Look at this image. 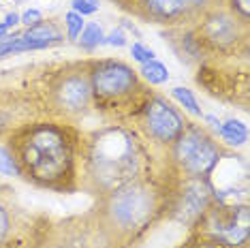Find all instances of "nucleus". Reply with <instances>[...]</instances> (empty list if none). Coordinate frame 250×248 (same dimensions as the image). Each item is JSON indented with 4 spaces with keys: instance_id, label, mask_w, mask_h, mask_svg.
<instances>
[{
    "instance_id": "1",
    "label": "nucleus",
    "mask_w": 250,
    "mask_h": 248,
    "mask_svg": "<svg viewBox=\"0 0 250 248\" xmlns=\"http://www.w3.org/2000/svg\"><path fill=\"white\" fill-rule=\"evenodd\" d=\"M163 171V156L128 122H105L82 131L79 190L99 199L135 178Z\"/></svg>"
},
{
    "instance_id": "2",
    "label": "nucleus",
    "mask_w": 250,
    "mask_h": 248,
    "mask_svg": "<svg viewBox=\"0 0 250 248\" xmlns=\"http://www.w3.org/2000/svg\"><path fill=\"white\" fill-rule=\"evenodd\" d=\"M4 142L20 167V180L49 193H79V126L37 118L15 128Z\"/></svg>"
},
{
    "instance_id": "3",
    "label": "nucleus",
    "mask_w": 250,
    "mask_h": 248,
    "mask_svg": "<svg viewBox=\"0 0 250 248\" xmlns=\"http://www.w3.org/2000/svg\"><path fill=\"white\" fill-rule=\"evenodd\" d=\"M169 184L165 171L135 178L94 199L90 216L103 233L107 248H139L147 235L167 221Z\"/></svg>"
},
{
    "instance_id": "4",
    "label": "nucleus",
    "mask_w": 250,
    "mask_h": 248,
    "mask_svg": "<svg viewBox=\"0 0 250 248\" xmlns=\"http://www.w3.org/2000/svg\"><path fill=\"white\" fill-rule=\"evenodd\" d=\"M24 83L35 97L41 118L79 126L92 114L88 58L45 64L41 73L24 77Z\"/></svg>"
},
{
    "instance_id": "5",
    "label": "nucleus",
    "mask_w": 250,
    "mask_h": 248,
    "mask_svg": "<svg viewBox=\"0 0 250 248\" xmlns=\"http://www.w3.org/2000/svg\"><path fill=\"white\" fill-rule=\"evenodd\" d=\"M88 75L92 111L105 122H130L154 92L137 69L120 58H88Z\"/></svg>"
},
{
    "instance_id": "6",
    "label": "nucleus",
    "mask_w": 250,
    "mask_h": 248,
    "mask_svg": "<svg viewBox=\"0 0 250 248\" xmlns=\"http://www.w3.org/2000/svg\"><path fill=\"white\" fill-rule=\"evenodd\" d=\"M227 148L208 124L188 120L178 139L165 150L163 171L171 178H208Z\"/></svg>"
},
{
    "instance_id": "7",
    "label": "nucleus",
    "mask_w": 250,
    "mask_h": 248,
    "mask_svg": "<svg viewBox=\"0 0 250 248\" xmlns=\"http://www.w3.org/2000/svg\"><path fill=\"white\" fill-rule=\"evenodd\" d=\"M195 35L208 60H231L250 56V24L242 21L223 4H216L199 18Z\"/></svg>"
},
{
    "instance_id": "8",
    "label": "nucleus",
    "mask_w": 250,
    "mask_h": 248,
    "mask_svg": "<svg viewBox=\"0 0 250 248\" xmlns=\"http://www.w3.org/2000/svg\"><path fill=\"white\" fill-rule=\"evenodd\" d=\"M195 82L209 97L227 105L248 111L250 99V69L248 58L231 60H208L197 66Z\"/></svg>"
},
{
    "instance_id": "9",
    "label": "nucleus",
    "mask_w": 250,
    "mask_h": 248,
    "mask_svg": "<svg viewBox=\"0 0 250 248\" xmlns=\"http://www.w3.org/2000/svg\"><path fill=\"white\" fill-rule=\"evenodd\" d=\"M186 122H188V118L184 116V111L171 99L154 90L152 97L146 101V105L141 107V111L128 124H133L135 131L144 137V142L158 156H163L165 150L184 131Z\"/></svg>"
},
{
    "instance_id": "10",
    "label": "nucleus",
    "mask_w": 250,
    "mask_h": 248,
    "mask_svg": "<svg viewBox=\"0 0 250 248\" xmlns=\"http://www.w3.org/2000/svg\"><path fill=\"white\" fill-rule=\"evenodd\" d=\"M167 176V173H165ZM169 184V206L167 221L178 223L186 229H192L201 221V216L214 204L212 186L208 178H171L167 176Z\"/></svg>"
},
{
    "instance_id": "11",
    "label": "nucleus",
    "mask_w": 250,
    "mask_h": 248,
    "mask_svg": "<svg viewBox=\"0 0 250 248\" xmlns=\"http://www.w3.org/2000/svg\"><path fill=\"white\" fill-rule=\"evenodd\" d=\"M190 231L209 233L233 248H250V206L212 204Z\"/></svg>"
},
{
    "instance_id": "12",
    "label": "nucleus",
    "mask_w": 250,
    "mask_h": 248,
    "mask_svg": "<svg viewBox=\"0 0 250 248\" xmlns=\"http://www.w3.org/2000/svg\"><path fill=\"white\" fill-rule=\"evenodd\" d=\"M216 206H248V163L235 150H227L208 176Z\"/></svg>"
},
{
    "instance_id": "13",
    "label": "nucleus",
    "mask_w": 250,
    "mask_h": 248,
    "mask_svg": "<svg viewBox=\"0 0 250 248\" xmlns=\"http://www.w3.org/2000/svg\"><path fill=\"white\" fill-rule=\"evenodd\" d=\"M41 118L39 105L24 82L0 86V142L21 124Z\"/></svg>"
},
{
    "instance_id": "14",
    "label": "nucleus",
    "mask_w": 250,
    "mask_h": 248,
    "mask_svg": "<svg viewBox=\"0 0 250 248\" xmlns=\"http://www.w3.org/2000/svg\"><path fill=\"white\" fill-rule=\"evenodd\" d=\"M37 225V216H30L15 204L11 188L0 190V248H11L28 238Z\"/></svg>"
},
{
    "instance_id": "15",
    "label": "nucleus",
    "mask_w": 250,
    "mask_h": 248,
    "mask_svg": "<svg viewBox=\"0 0 250 248\" xmlns=\"http://www.w3.org/2000/svg\"><path fill=\"white\" fill-rule=\"evenodd\" d=\"M130 15L135 20L163 28L192 24L188 0H139L137 7L130 11Z\"/></svg>"
},
{
    "instance_id": "16",
    "label": "nucleus",
    "mask_w": 250,
    "mask_h": 248,
    "mask_svg": "<svg viewBox=\"0 0 250 248\" xmlns=\"http://www.w3.org/2000/svg\"><path fill=\"white\" fill-rule=\"evenodd\" d=\"M161 37L165 39V43L171 47V52L178 56V60L184 62V64L195 66L197 69L199 64L208 62V54H206V49L201 47V43H199L192 24L163 28Z\"/></svg>"
},
{
    "instance_id": "17",
    "label": "nucleus",
    "mask_w": 250,
    "mask_h": 248,
    "mask_svg": "<svg viewBox=\"0 0 250 248\" xmlns=\"http://www.w3.org/2000/svg\"><path fill=\"white\" fill-rule=\"evenodd\" d=\"M21 39L32 45H37V49H49V47H56V45H62L66 41L64 39V30L60 28V24L56 20H41L39 24L26 28L21 32Z\"/></svg>"
},
{
    "instance_id": "18",
    "label": "nucleus",
    "mask_w": 250,
    "mask_h": 248,
    "mask_svg": "<svg viewBox=\"0 0 250 248\" xmlns=\"http://www.w3.org/2000/svg\"><path fill=\"white\" fill-rule=\"evenodd\" d=\"M216 137L227 150L242 148L248 142V126L242 120H235V118L220 120V124L216 126Z\"/></svg>"
},
{
    "instance_id": "19",
    "label": "nucleus",
    "mask_w": 250,
    "mask_h": 248,
    "mask_svg": "<svg viewBox=\"0 0 250 248\" xmlns=\"http://www.w3.org/2000/svg\"><path fill=\"white\" fill-rule=\"evenodd\" d=\"M103 39H105L103 26H101L99 21H86V26H83L82 35L77 37L75 43L79 45L82 52L92 54V52H96V49L101 47V45H103Z\"/></svg>"
},
{
    "instance_id": "20",
    "label": "nucleus",
    "mask_w": 250,
    "mask_h": 248,
    "mask_svg": "<svg viewBox=\"0 0 250 248\" xmlns=\"http://www.w3.org/2000/svg\"><path fill=\"white\" fill-rule=\"evenodd\" d=\"M137 73L150 88L165 86V83L169 82V77H171L169 75V69L158 60H150V62H146V64H141L137 69Z\"/></svg>"
},
{
    "instance_id": "21",
    "label": "nucleus",
    "mask_w": 250,
    "mask_h": 248,
    "mask_svg": "<svg viewBox=\"0 0 250 248\" xmlns=\"http://www.w3.org/2000/svg\"><path fill=\"white\" fill-rule=\"evenodd\" d=\"M171 101L178 107H184V111H188V114H192L195 118H203V109H201V105H199L195 92H192L190 88L175 86L171 90Z\"/></svg>"
},
{
    "instance_id": "22",
    "label": "nucleus",
    "mask_w": 250,
    "mask_h": 248,
    "mask_svg": "<svg viewBox=\"0 0 250 248\" xmlns=\"http://www.w3.org/2000/svg\"><path fill=\"white\" fill-rule=\"evenodd\" d=\"M178 248H233L227 242L214 238L209 233H201V231H188V238H186Z\"/></svg>"
},
{
    "instance_id": "23",
    "label": "nucleus",
    "mask_w": 250,
    "mask_h": 248,
    "mask_svg": "<svg viewBox=\"0 0 250 248\" xmlns=\"http://www.w3.org/2000/svg\"><path fill=\"white\" fill-rule=\"evenodd\" d=\"M62 26H64L66 41H77V37L82 35L83 26H86V18H82L75 11H66L64 18H62Z\"/></svg>"
},
{
    "instance_id": "24",
    "label": "nucleus",
    "mask_w": 250,
    "mask_h": 248,
    "mask_svg": "<svg viewBox=\"0 0 250 248\" xmlns=\"http://www.w3.org/2000/svg\"><path fill=\"white\" fill-rule=\"evenodd\" d=\"M0 176L7 178H21L20 176V167L13 159V152L9 150L7 142H0Z\"/></svg>"
},
{
    "instance_id": "25",
    "label": "nucleus",
    "mask_w": 250,
    "mask_h": 248,
    "mask_svg": "<svg viewBox=\"0 0 250 248\" xmlns=\"http://www.w3.org/2000/svg\"><path fill=\"white\" fill-rule=\"evenodd\" d=\"M130 56H133V60L137 62V64H146V62H150V60H156V52L152 47H147V45H144L141 41H135V43H130Z\"/></svg>"
},
{
    "instance_id": "26",
    "label": "nucleus",
    "mask_w": 250,
    "mask_h": 248,
    "mask_svg": "<svg viewBox=\"0 0 250 248\" xmlns=\"http://www.w3.org/2000/svg\"><path fill=\"white\" fill-rule=\"evenodd\" d=\"M225 7L231 11L235 18L250 24V0H225Z\"/></svg>"
},
{
    "instance_id": "27",
    "label": "nucleus",
    "mask_w": 250,
    "mask_h": 248,
    "mask_svg": "<svg viewBox=\"0 0 250 248\" xmlns=\"http://www.w3.org/2000/svg\"><path fill=\"white\" fill-rule=\"evenodd\" d=\"M99 0H71V11L79 13L82 18H90L99 11Z\"/></svg>"
},
{
    "instance_id": "28",
    "label": "nucleus",
    "mask_w": 250,
    "mask_h": 248,
    "mask_svg": "<svg viewBox=\"0 0 250 248\" xmlns=\"http://www.w3.org/2000/svg\"><path fill=\"white\" fill-rule=\"evenodd\" d=\"M103 45H109V47H126L128 37H126V32H124V28H113V30L105 32Z\"/></svg>"
},
{
    "instance_id": "29",
    "label": "nucleus",
    "mask_w": 250,
    "mask_h": 248,
    "mask_svg": "<svg viewBox=\"0 0 250 248\" xmlns=\"http://www.w3.org/2000/svg\"><path fill=\"white\" fill-rule=\"evenodd\" d=\"M41 20H43V13H41L39 9H26L24 13H20V24L26 26V28L39 24Z\"/></svg>"
},
{
    "instance_id": "30",
    "label": "nucleus",
    "mask_w": 250,
    "mask_h": 248,
    "mask_svg": "<svg viewBox=\"0 0 250 248\" xmlns=\"http://www.w3.org/2000/svg\"><path fill=\"white\" fill-rule=\"evenodd\" d=\"M2 24H4V26H7V28H9V30H13V28H15V26H18V24H20V13H18V11H9V13H7V15H4Z\"/></svg>"
},
{
    "instance_id": "31",
    "label": "nucleus",
    "mask_w": 250,
    "mask_h": 248,
    "mask_svg": "<svg viewBox=\"0 0 250 248\" xmlns=\"http://www.w3.org/2000/svg\"><path fill=\"white\" fill-rule=\"evenodd\" d=\"M39 218V216H37ZM35 231H37V225H35V229H32V233L28 235V238L24 240H20L15 246H11V248H35Z\"/></svg>"
},
{
    "instance_id": "32",
    "label": "nucleus",
    "mask_w": 250,
    "mask_h": 248,
    "mask_svg": "<svg viewBox=\"0 0 250 248\" xmlns=\"http://www.w3.org/2000/svg\"><path fill=\"white\" fill-rule=\"evenodd\" d=\"M111 2H113V4H118V7H120L122 11H126V13H130V11L137 7L139 0H111Z\"/></svg>"
},
{
    "instance_id": "33",
    "label": "nucleus",
    "mask_w": 250,
    "mask_h": 248,
    "mask_svg": "<svg viewBox=\"0 0 250 248\" xmlns=\"http://www.w3.org/2000/svg\"><path fill=\"white\" fill-rule=\"evenodd\" d=\"M120 28H126V30H130V32H133V35L137 37V39H141V32L137 30V26H135L133 21H128V20H122V26H120Z\"/></svg>"
},
{
    "instance_id": "34",
    "label": "nucleus",
    "mask_w": 250,
    "mask_h": 248,
    "mask_svg": "<svg viewBox=\"0 0 250 248\" xmlns=\"http://www.w3.org/2000/svg\"><path fill=\"white\" fill-rule=\"evenodd\" d=\"M9 32H11V30H9V28H7V26H4V24H2V21H0V41H2V39H4V37H7V35H9Z\"/></svg>"
},
{
    "instance_id": "35",
    "label": "nucleus",
    "mask_w": 250,
    "mask_h": 248,
    "mask_svg": "<svg viewBox=\"0 0 250 248\" xmlns=\"http://www.w3.org/2000/svg\"><path fill=\"white\" fill-rule=\"evenodd\" d=\"M2 188H4V186H2V182H0V190H2Z\"/></svg>"
},
{
    "instance_id": "36",
    "label": "nucleus",
    "mask_w": 250,
    "mask_h": 248,
    "mask_svg": "<svg viewBox=\"0 0 250 248\" xmlns=\"http://www.w3.org/2000/svg\"><path fill=\"white\" fill-rule=\"evenodd\" d=\"M0 9H2V4H0Z\"/></svg>"
}]
</instances>
